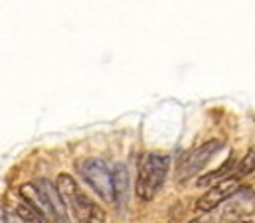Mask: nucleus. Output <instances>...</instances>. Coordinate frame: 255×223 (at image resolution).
Here are the masks:
<instances>
[{
	"label": "nucleus",
	"instance_id": "f257e3e1",
	"mask_svg": "<svg viewBox=\"0 0 255 223\" xmlns=\"http://www.w3.org/2000/svg\"><path fill=\"white\" fill-rule=\"evenodd\" d=\"M56 190L62 196L65 206H69L71 212L75 214L77 223H105V212L79 190V186L69 174L58 176Z\"/></svg>",
	"mask_w": 255,
	"mask_h": 223
},
{
	"label": "nucleus",
	"instance_id": "f03ea898",
	"mask_svg": "<svg viewBox=\"0 0 255 223\" xmlns=\"http://www.w3.org/2000/svg\"><path fill=\"white\" fill-rule=\"evenodd\" d=\"M170 168V158L166 154H156L150 152L142 158L140 168H138V178H136V196L142 202H150L160 186L166 180Z\"/></svg>",
	"mask_w": 255,
	"mask_h": 223
},
{
	"label": "nucleus",
	"instance_id": "7ed1b4c3",
	"mask_svg": "<svg viewBox=\"0 0 255 223\" xmlns=\"http://www.w3.org/2000/svg\"><path fill=\"white\" fill-rule=\"evenodd\" d=\"M79 174L83 180L97 192V196L105 202H113V186H111V170L101 158H87L79 162Z\"/></svg>",
	"mask_w": 255,
	"mask_h": 223
},
{
	"label": "nucleus",
	"instance_id": "20e7f679",
	"mask_svg": "<svg viewBox=\"0 0 255 223\" xmlns=\"http://www.w3.org/2000/svg\"><path fill=\"white\" fill-rule=\"evenodd\" d=\"M238 190H240V180H236V178L230 176V178H226V180L214 184V186L196 202V210L202 212V214H208V212L216 210L222 202H226L228 198H232Z\"/></svg>",
	"mask_w": 255,
	"mask_h": 223
},
{
	"label": "nucleus",
	"instance_id": "39448f33",
	"mask_svg": "<svg viewBox=\"0 0 255 223\" xmlns=\"http://www.w3.org/2000/svg\"><path fill=\"white\" fill-rule=\"evenodd\" d=\"M222 140H218V138H214V140H208L206 144H202V146H198L196 150H192L190 154L186 156V160H184V164L180 166V180L184 182V180H188L192 178L196 172H200L202 168L206 166L208 162H210V158L222 148Z\"/></svg>",
	"mask_w": 255,
	"mask_h": 223
},
{
	"label": "nucleus",
	"instance_id": "423d86ee",
	"mask_svg": "<svg viewBox=\"0 0 255 223\" xmlns=\"http://www.w3.org/2000/svg\"><path fill=\"white\" fill-rule=\"evenodd\" d=\"M20 194H22L24 202H26L34 212H38L44 220H48V222H58V218H56L52 206L48 204L46 196L40 192V188H38L36 184H24V186L20 188Z\"/></svg>",
	"mask_w": 255,
	"mask_h": 223
},
{
	"label": "nucleus",
	"instance_id": "0eeeda50",
	"mask_svg": "<svg viewBox=\"0 0 255 223\" xmlns=\"http://www.w3.org/2000/svg\"><path fill=\"white\" fill-rule=\"evenodd\" d=\"M111 186H113V202L119 208H123L128 194V172L125 164H115V168L111 170Z\"/></svg>",
	"mask_w": 255,
	"mask_h": 223
},
{
	"label": "nucleus",
	"instance_id": "6e6552de",
	"mask_svg": "<svg viewBox=\"0 0 255 223\" xmlns=\"http://www.w3.org/2000/svg\"><path fill=\"white\" fill-rule=\"evenodd\" d=\"M36 186H38V188H40V192L46 196V200H48V204L52 206V210H54V214H56L58 222L67 223V210H65L64 200H62V196L58 194L56 186H54L52 182H48V180H38V182H36Z\"/></svg>",
	"mask_w": 255,
	"mask_h": 223
},
{
	"label": "nucleus",
	"instance_id": "1a4fd4ad",
	"mask_svg": "<svg viewBox=\"0 0 255 223\" xmlns=\"http://www.w3.org/2000/svg\"><path fill=\"white\" fill-rule=\"evenodd\" d=\"M232 170H236V160H234V158L226 160V164H224L222 168H218V170H214V172H210V174L202 176V178L196 182V186L204 188V186H212V184H218V182H220L224 176H228Z\"/></svg>",
	"mask_w": 255,
	"mask_h": 223
},
{
	"label": "nucleus",
	"instance_id": "9d476101",
	"mask_svg": "<svg viewBox=\"0 0 255 223\" xmlns=\"http://www.w3.org/2000/svg\"><path fill=\"white\" fill-rule=\"evenodd\" d=\"M254 160H255V150L252 148V150L246 154V158L238 164V170L234 172V176H232V178L242 180V178H246L248 174H252V172H254Z\"/></svg>",
	"mask_w": 255,
	"mask_h": 223
},
{
	"label": "nucleus",
	"instance_id": "9b49d317",
	"mask_svg": "<svg viewBox=\"0 0 255 223\" xmlns=\"http://www.w3.org/2000/svg\"><path fill=\"white\" fill-rule=\"evenodd\" d=\"M16 210H18V218L24 223H46V220L38 212H34L28 204H20Z\"/></svg>",
	"mask_w": 255,
	"mask_h": 223
},
{
	"label": "nucleus",
	"instance_id": "f8f14e48",
	"mask_svg": "<svg viewBox=\"0 0 255 223\" xmlns=\"http://www.w3.org/2000/svg\"><path fill=\"white\" fill-rule=\"evenodd\" d=\"M190 223H208V220H194V222Z\"/></svg>",
	"mask_w": 255,
	"mask_h": 223
}]
</instances>
